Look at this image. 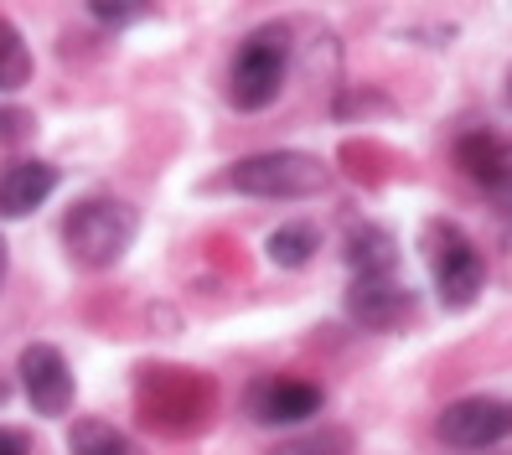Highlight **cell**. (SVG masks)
Wrapping results in <instances>:
<instances>
[{"label": "cell", "mask_w": 512, "mask_h": 455, "mask_svg": "<svg viewBox=\"0 0 512 455\" xmlns=\"http://www.w3.org/2000/svg\"><path fill=\"white\" fill-rule=\"evenodd\" d=\"M295 63V42L285 21H264L238 42L233 63H228V104L238 114H259L285 94V78Z\"/></svg>", "instance_id": "6da1fadb"}, {"label": "cell", "mask_w": 512, "mask_h": 455, "mask_svg": "<svg viewBox=\"0 0 512 455\" xmlns=\"http://www.w3.org/2000/svg\"><path fill=\"white\" fill-rule=\"evenodd\" d=\"M331 166L311 150H259L223 171V187L238 197H259V202H306L331 187Z\"/></svg>", "instance_id": "7a4b0ae2"}, {"label": "cell", "mask_w": 512, "mask_h": 455, "mask_svg": "<svg viewBox=\"0 0 512 455\" xmlns=\"http://www.w3.org/2000/svg\"><path fill=\"white\" fill-rule=\"evenodd\" d=\"M140 233V212L119 197H83L63 218V249L83 269H109L125 259V249Z\"/></svg>", "instance_id": "3957f363"}, {"label": "cell", "mask_w": 512, "mask_h": 455, "mask_svg": "<svg viewBox=\"0 0 512 455\" xmlns=\"http://www.w3.org/2000/svg\"><path fill=\"white\" fill-rule=\"evenodd\" d=\"M419 238H425V254H430V280H435L440 306L445 311L476 306L481 290H487V259L466 238V228H456L450 218H430Z\"/></svg>", "instance_id": "277c9868"}, {"label": "cell", "mask_w": 512, "mask_h": 455, "mask_svg": "<svg viewBox=\"0 0 512 455\" xmlns=\"http://www.w3.org/2000/svg\"><path fill=\"white\" fill-rule=\"evenodd\" d=\"M435 435L450 450H492V445H502L512 435V404L487 399V393H476V399H456V404L440 409Z\"/></svg>", "instance_id": "5b68a950"}, {"label": "cell", "mask_w": 512, "mask_h": 455, "mask_svg": "<svg viewBox=\"0 0 512 455\" xmlns=\"http://www.w3.org/2000/svg\"><path fill=\"white\" fill-rule=\"evenodd\" d=\"M16 378H21L26 404H32L37 414H47V419L68 414L73 399H78V383H73L68 357L57 352L52 342H32V347H26V352L16 357Z\"/></svg>", "instance_id": "8992f818"}, {"label": "cell", "mask_w": 512, "mask_h": 455, "mask_svg": "<svg viewBox=\"0 0 512 455\" xmlns=\"http://www.w3.org/2000/svg\"><path fill=\"white\" fill-rule=\"evenodd\" d=\"M326 404V393L306 378H285V373H269L259 383H249L244 393V409L254 424H306L316 419Z\"/></svg>", "instance_id": "52a82bcc"}, {"label": "cell", "mask_w": 512, "mask_h": 455, "mask_svg": "<svg viewBox=\"0 0 512 455\" xmlns=\"http://www.w3.org/2000/svg\"><path fill=\"white\" fill-rule=\"evenodd\" d=\"M347 311L357 326L368 331H399L414 321V295L399 285V275H383V280H352L347 290Z\"/></svg>", "instance_id": "ba28073f"}, {"label": "cell", "mask_w": 512, "mask_h": 455, "mask_svg": "<svg viewBox=\"0 0 512 455\" xmlns=\"http://www.w3.org/2000/svg\"><path fill=\"white\" fill-rule=\"evenodd\" d=\"M57 166L52 161H11L0 171V218H32V212L57 192Z\"/></svg>", "instance_id": "9c48e42d"}, {"label": "cell", "mask_w": 512, "mask_h": 455, "mask_svg": "<svg viewBox=\"0 0 512 455\" xmlns=\"http://www.w3.org/2000/svg\"><path fill=\"white\" fill-rule=\"evenodd\" d=\"M456 161H461V171H466L471 181H481L487 192H512V150H507L497 135H487V130L466 135V140L456 145Z\"/></svg>", "instance_id": "30bf717a"}, {"label": "cell", "mask_w": 512, "mask_h": 455, "mask_svg": "<svg viewBox=\"0 0 512 455\" xmlns=\"http://www.w3.org/2000/svg\"><path fill=\"white\" fill-rule=\"evenodd\" d=\"M352 280H383V275H399V249H394V233H383L373 223L352 228L347 249H342Z\"/></svg>", "instance_id": "8fae6325"}, {"label": "cell", "mask_w": 512, "mask_h": 455, "mask_svg": "<svg viewBox=\"0 0 512 455\" xmlns=\"http://www.w3.org/2000/svg\"><path fill=\"white\" fill-rule=\"evenodd\" d=\"M316 249H321V228L311 218H290V223H280L275 233L264 238V254L275 259L280 269H306L316 259Z\"/></svg>", "instance_id": "7c38bea8"}, {"label": "cell", "mask_w": 512, "mask_h": 455, "mask_svg": "<svg viewBox=\"0 0 512 455\" xmlns=\"http://www.w3.org/2000/svg\"><path fill=\"white\" fill-rule=\"evenodd\" d=\"M68 455H145V450L109 419H73Z\"/></svg>", "instance_id": "4fadbf2b"}, {"label": "cell", "mask_w": 512, "mask_h": 455, "mask_svg": "<svg viewBox=\"0 0 512 455\" xmlns=\"http://www.w3.org/2000/svg\"><path fill=\"white\" fill-rule=\"evenodd\" d=\"M32 47L16 32L11 21H0V94H16V88L32 83Z\"/></svg>", "instance_id": "5bb4252c"}, {"label": "cell", "mask_w": 512, "mask_h": 455, "mask_svg": "<svg viewBox=\"0 0 512 455\" xmlns=\"http://www.w3.org/2000/svg\"><path fill=\"white\" fill-rule=\"evenodd\" d=\"M269 455H352V430H306V435L275 445Z\"/></svg>", "instance_id": "9a60e30c"}, {"label": "cell", "mask_w": 512, "mask_h": 455, "mask_svg": "<svg viewBox=\"0 0 512 455\" xmlns=\"http://www.w3.org/2000/svg\"><path fill=\"white\" fill-rule=\"evenodd\" d=\"M150 11H156V0H88V16L109 26V32H125V26L145 21Z\"/></svg>", "instance_id": "2e32d148"}, {"label": "cell", "mask_w": 512, "mask_h": 455, "mask_svg": "<svg viewBox=\"0 0 512 455\" xmlns=\"http://www.w3.org/2000/svg\"><path fill=\"white\" fill-rule=\"evenodd\" d=\"M0 455H32V440H26V430L0 424Z\"/></svg>", "instance_id": "e0dca14e"}, {"label": "cell", "mask_w": 512, "mask_h": 455, "mask_svg": "<svg viewBox=\"0 0 512 455\" xmlns=\"http://www.w3.org/2000/svg\"><path fill=\"white\" fill-rule=\"evenodd\" d=\"M6 269H11V249H6V238H0V285H6Z\"/></svg>", "instance_id": "ac0fdd59"}, {"label": "cell", "mask_w": 512, "mask_h": 455, "mask_svg": "<svg viewBox=\"0 0 512 455\" xmlns=\"http://www.w3.org/2000/svg\"><path fill=\"white\" fill-rule=\"evenodd\" d=\"M11 399V383H0V404H6Z\"/></svg>", "instance_id": "d6986e66"}]
</instances>
